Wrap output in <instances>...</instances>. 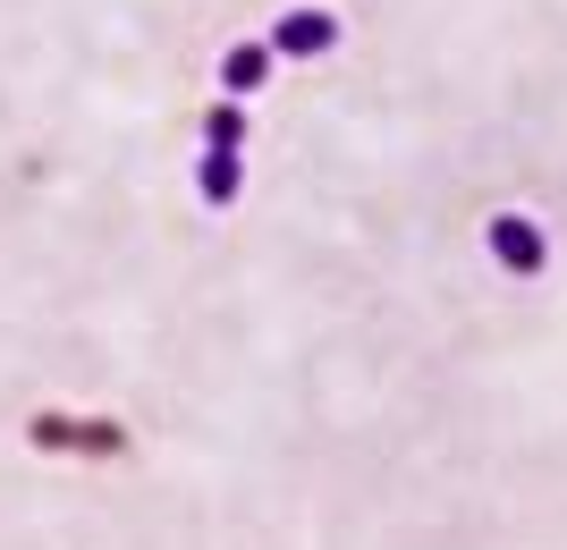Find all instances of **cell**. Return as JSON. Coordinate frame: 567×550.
<instances>
[{
  "label": "cell",
  "mask_w": 567,
  "mask_h": 550,
  "mask_svg": "<svg viewBox=\"0 0 567 550\" xmlns=\"http://www.w3.org/2000/svg\"><path fill=\"white\" fill-rule=\"evenodd\" d=\"M195 187H204V204H237V195H246V169H237V153L204 144V162H195Z\"/></svg>",
  "instance_id": "obj_4"
},
{
  "label": "cell",
  "mask_w": 567,
  "mask_h": 550,
  "mask_svg": "<svg viewBox=\"0 0 567 550\" xmlns=\"http://www.w3.org/2000/svg\"><path fill=\"white\" fill-rule=\"evenodd\" d=\"M322 51H339L331 9H288V18L271 25V60H322Z\"/></svg>",
  "instance_id": "obj_2"
},
{
  "label": "cell",
  "mask_w": 567,
  "mask_h": 550,
  "mask_svg": "<svg viewBox=\"0 0 567 550\" xmlns=\"http://www.w3.org/2000/svg\"><path fill=\"white\" fill-rule=\"evenodd\" d=\"M262 85H271V43H229L220 51V94L229 102L262 94Z\"/></svg>",
  "instance_id": "obj_3"
},
{
  "label": "cell",
  "mask_w": 567,
  "mask_h": 550,
  "mask_svg": "<svg viewBox=\"0 0 567 550\" xmlns=\"http://www.w3.org/2000/svg\"><path fill=\"white\" fill-rule=\"evenodd\" d=\"M204 144L237 153V144H246V111H237V102H213V120H204Z\"/></svg>",
  "instance_id": "obj_5"
},
{
  "label": "cell",
  "mask_w": 567,
  "mask_h": 550,
  "mask_svg": "<svg viewBox=\"0 0 567 550\" xmlns=\"http://www.w3.org/2000/svg\"><path fill=\"white\" fill-rule=\"evenodd\" d=\"M483 246H492V263L517 271V280H543L550 271V238H543V220H525V212H492Z\"/></svg>",
  "instance_id": "obj_1"
}]
</instances>
